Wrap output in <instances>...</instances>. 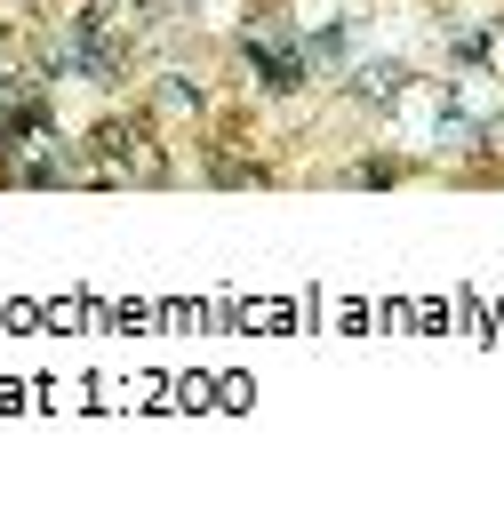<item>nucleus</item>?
<instances>
[{
  "label": "nucleus",
  "mask_w": 504,
  "mask_h": 512,
  "mask_svg": "<svg viewBox=\"0 0 504 512\" xmlns=\"http://www.w3.org/2000/svg\"><path fill=\"white\" fill-rule=\"evenodd\" d=\"M192 120H208V96H200L192 80L160 72V80H152V128H192Z\"/></svg>",
  "instance_id": "obj_1"
}]
</instances>
